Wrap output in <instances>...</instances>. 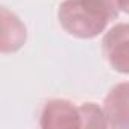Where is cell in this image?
<instances>
[{
    "instance_id": "obj_3",
    "label": "cell",
    "mask_w": 129,
    "mask_h": 129,
    "mask_svg": "<svg viewBox=\"0 0 129 129\" xmlns=\"http://www.w3.org/2000/svg\"><path fill=\"white\" fill-rule=\"evenodd\" d=\"M41 127L50 129H66V127H81V111L79 106L69 100L53 99L49 100L41 112Z\"/></svg>"
},
{
    "instance_id": "obj_4",
    "label": "cell",
    "mask_w": 129,
    "mask_h": 129,
    "mask_svg": "<svg viewBox=\"0 0 129 129\" xmlns=\"http://www.w3.org/2000/svg\"><path fill=\"white\" fill-rule=\"evenodd\" d=\"M103 114L108 127L129 129V82L117 84L103 100Z\"/></svg>"
},
{
    "instance_id": "obj_8",
    "label": "cell",
    "mask_w": 129,
    "mask_h": 129,
    "mask_svg": "<svg viewBox=\"0 0 129 129\" xmlns=\"http://www.w3.org/2000/svg\"><path fill=\"white\" fill-rule=\"evenodd\" d=\"M117 5H118V9L129 14V0H117Z\"/></svg>"
},
{
    "instance_id": "obj_1",
    "label": "cell",
    "mask_w": 129,
    "mask_h": 129,
    "mask_svg": "<svg viewBox=\"0 0 129 129\" xmlns=\"http://www.w3.org/2000/svg\"><path fill=\"white\" fill-rule=\"evenodd\" d=\"M58 18L67 34L81 40H91L105 32L111 18L87 0H64Z\"/></svg>"
},
{
    "instance_id": "obj_5",
    "label": "cell",
    "mask_w": 129,
    "mask_h": 129,
    "mask_svg": "<svg viewBox=\"0 0 129 129\" xmlns=\"http://www.w3.org/2000/svg\"><path fill=\"white\" fill-rule=\"evenodd\" d=\"M26 41V27L17 15L8 9H2V52L9 53L18 50Z\"/></svg>"
},
{
    "instance_id": "obj_7",
    "label": "cell",
    "mask_w": 129,
    "mask_h": 129,
    "mask_svg": "<svg viewBox=\"0 0 129 129\" xmlns=\"http://www.w3.org/2000/svg\"><path fill=\"white\" fill-rule=\"evenodd\" d=\"M87 2L94 5L102 12H105L111 18V21L118 17V11L120 9H118V5H117V0H87Z\"/></svg>"
},
{
    "instance_id": "obj_2",
    "label": "cell",
    "mask_w": 129,
    "mask_h": 129,
    "mask_svg": "<svg viewBox=\"0 0 129 129\" xmlns=\"http://www.w3.org/2000/svg\"><path fill=\"white\" fill-rule=\"evenodd\" d=\"M102 47L109 66L118 73L129 75V23L111 27L103 37Z\"/></svg>"
},
{
    "instance_id": "obj_6",
    "label": "cell",
    "mask_w": 129,
    "mask_h": 129,
    "mask_svg": "<svg viewBox=\"0 0 129 129\" xmlns=\"http://www.w3.org/2000/svg\"><path fill=\"white\" fill-rule=\"evenodd\" d=\"M81 111V127H108L103 108H99L96 103H82L79 105Z\"/></svg>"
}]
</instances>
